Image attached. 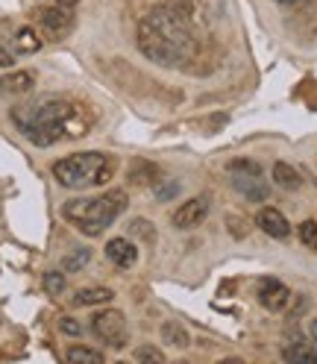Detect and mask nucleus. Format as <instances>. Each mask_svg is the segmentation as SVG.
I'll return each instance as SVG.
<instances>
[{
    "label": "nucleus",
    "mask_w": 317,
    "mask_h": 364,
    "mask_svg": "<svg viewBox=\"0 0 317 364\" xmlns=\"http://www.w3.org/2000/svg\"><path fill=\"white\" fill-rule=\"evenodd\" d=\"M135 41H139V50L150 62H158L165 68H183L197 53V38L188 27V21L173 6H162L144 15L139 21Z\"/></svg>",
    "instance_id": "obj_1"
},
{
    "label": "nucleus",
    "mask_w": 317,
    "mask_h": 364,
    "mask_svg": "<svg viewBox=\"0 0 317 364\" xmlns=\"http://www.w3.org/2000/svg\"><path fill=\"white\" fill-rule=\"evenodd\" d=\"M71 118H74V106L65 97H53V95L12 109V124L36 147H50L62 141L68 135V121Z\"/></svg>",
    "instance_id": "obj_2"
},
{
    "label": "nucleus",
    "mask_w": 317,
    "mask_h": 364,
    "mask_svg": "<svg viewBox=\"0 0 317 364\" xmlns=\"http://www.w3.org/2000/svg\"><path fill=\"white\" fill-rule=\"evenodd\" d=\"M129 206V197L124 188H112L100 197H88V200H68L62 206V218L68 223H74L77 230L88 238L103 235L106 226L115 223Z\"/></svg>",
    "instance_id": "obj_3"
},
{
    "label": "nucleus",
    "mask_w": 317,
    "mask_h": 364,
    "mask_svg": "<svg viewBox=\"0 0 317 364\" xmlns=\"http://www.w3.org/2000/svg\"><path fill=\"white\" fill-rule=\"evenodd\" d=\"M115 156L92 150V153H74V156H65L53 165V176L62 188H71V191H85V188H97L106 186V182L115 176Z\"/></svg>",
    "instance_id": "obj_4"
},
{
    "label": "nucleus",
    "mask_w": 317,
    "mask_h": 364,
    "mask_svg": "<svg viewBox=\"0 0 317 364\" xmlns=\"http://www.w3.org/2000/svg\"><path fill=\"white\" fill-rule=\"evenodd\" d=\"M230 173H232L235 191H241L247 200H253V203L267 200V186L262 179L259 162H253V159H235V162H230Z\"/></svg>",
    "instance_id": "obj_5"
},
{
    "label": "nucleus",
    "mask_w": 317,
    "mask_h": 364,
    "mask_svg": "<svg viewBox=\"0 0 317 364\" xmlns=\"http://www.w3.org/2000/svg\"><path fill=\"white\" fill-rule=\"evenodd\" d=\"M92 332L100 341H106V344H112L115 350H124L127 347V321H124V314L115 311V309L97 311L92 317Z\"/></svg>",
    "instance_id": "obj_6"
},
{
    "label": "nucleus",
    "mask_w": 317,
    "mask_h": 364,
    "mask_svg": "<svg viewBox=\"0 0 317 364\" xmlns=\"http://www.w3.org/2000/svg\"><path fill=\"white\" fill-rule=\"evenodd\" d=\"M209 218V200L206 197H194L188 203H183L176 212H173V226L176 230H194L203 220Z\"/></svg>",
    "instance_id": "obj_7"
},
{
    "label": "nucleus",
    "mask_w": 317,
    "mask_h": 364,
    "mask_svg": "<svg viewBox=\"0 0 317 364\" xmlns=\"http://www.w3.org/2000/svg\"><path fill=\"white\" fill-rule=\"evenodd\" d=\"M259 303L267 309V311H282L288 303H291V291L288 285H282L279 279H262L259 282Z\"/></svg>",
    "instance_id": "obj_8"
},
{
    "label": "nucleus",
    "mask_w": 317,
    "mask_h": 364,
    "mask_svg": "<svg viewBox=\"0 0 317 364\" xmlns=\"http://www.w3.org/2000/svg\"><path fill=\"white\" fill-rule=\"evenodd\" d=\"M38 21L41 27L48 30L50 36H65L68 30L74 27V15L68 6H48V9H38Z\"/></svg>",
    "instance_id": "obj_9"
},
{
    "label": "nucleus",
    "mask_w": 317,
    "mask_h": 364,
    "mask_svg": "<svg viewBox=\"0 0 317 364\" xmlns=\"http://www.w3.org/2000/svg\"><path fill=\"white\" fill-rule=\"evenodd\" d=\"M256 223L262 226V232H267L270 238H288L291 235V223H288V218L279 212V209H262L259 215H256Z\"/></svg>",
    "instance_id": "obj_10"
},
{
    "label": "nucleus",
    "mask_w": 317,
    "mask_h": 364,
    "mask_svg": "<svg viewBox=\"0 0 317 364\" xmlns=\"http://www.w3.org/2000/svg\"><path fill=\"white\" fill-rule=\"evenodd\" d=\"M106 259L112 264H118V267H132L135 259H139V247H135L132 241H127V238H112L106 244Z\"/></svg>",
    "instance_id": "obj_11"
},
{
    "label": "nucleus",
    "mask_w": 317,
    "mask_h": 364,
    "mask_svg": "<svg viewBox=\"0 0 317 364\" xmlns=\"http://www.w3.org/2000/svg\"><path fill=\"white\" fill-rule=\"evenodd\" d=\"M36 85V74L30 71H15L0 80V95H27Z\"/></svg>",
    "instance_id": "obj_12"
},
{
    "label": "nucleus",
    "mask_w": 317,
    "mask_h": 364,
    "mask_svg": "<svg viewBox=\"0 0 317 364\" xmlns=\"http://www.w3.org/2000/svg\"><path fill=\"white\" fill-rule=\"evenodd\" d=\"M274 179H276V186L285 188V191H297L303 186V176L297 168H291L288 162H276L274 165Z\"/></svg>",
    "instance_id": "obj_13"
},
{
    "label": "nucleus",
    "mask_w": 317,
    "mask_h": 364,
    "mask_svg": "<svg viewBox=\"0 0 317 364\" xmlns=\"http://www.w3.org/2000/svg\"><path fill=\"white\" fill-rule=\"evenodd\" d=\"M115 294H112L109 288H103V285H95V288H80L77 291V297H74V306H103V303H109Z\"/></svg>",
    "instance_id": "obj_14"
},
{
    "label": "nucleus",
    "mask_w": 317,
    "mask_h": 364,
    "mask_svg": "<svg viewBox=\"0 0 317 364\" xmlns=\"http://www.w3.org/2000/svg\"><path fill=\"white\" fill-rule=\"evenodd\" d=\"M162 341H165V344H171V347H176V350H186L191 344L188 332L183 329V323H176V321L162 323Z\"/></svg>",
    "instance_id": "obj_15"
},
{
    "label": "nucleus",
    "mask_w": 317,
    "mask_h": 364,
    "mask_svg": "<svg viewBox=\"0 0 317 364\" xmlns=\"http://www.w3.org/2000/svg\"><path fill=\"white\" fill-rule=\"evenodd\" d=\"M129 179L135 186H147V182L158 179V171L150 162H144V159H139V162H132V168H129Z\"/></svg>",
    "instance_id": "obj_16"
},
{
    "label": "nucleus",
    "mask_w": 317,
    "mask_h": 364,
    "mask_svg": "<svg viewBox=\"0 0 317 364\" xmlns=\"http://www.w3.org/2000/svg\"><path fill=\"white\" fill-rule=\"evenodd\" d=\"M68 361L71 364H103V355L88 347H71L68 350Z\"/></svg>",
    "instance_id": "obj_17"
},
{
    "label": "nucleus",
    "mask_w": 317,
    "mask_h": 364,
    "mask_svg": "<svg viewBox=\"0 0 317 364\" xmlns=\"http://www.w3.org/2000/svg\"><path fill=\"white\" fill-rule=\"evenodd\" d=\"M15 44H18V53H36V50L41 48V38H38L30 27H24V30H18Z\"/></svg>",
    "instance_id": "obj_18"
},
{
    "label": "nucleus",
    "mask_w": 317,
    "mask_h": 364,
    "mask_svg": "<svg viewBox=\"0 0 317 364\" xmlns=\"http://www.w3.org/2000/svg\"><path fill=\"white\" fill-rule=\"evenodd\" d=\"M88 262H92V250H85V247H80V250H74V253H71V256H68V259L62 262V267H65L68 273H74V270L85 267Z\"/></svg>",
    "instance_id": "obj_19"
},
{
    "label": "nucleus",
    "mask_w": 317,
    "mask_h": 364,
    "mask_svg": "<svg viewBox=\"0 0 317 364\" xmlns=\"http://www.w3.org/2000/svg\"><path fill=\"white\" fill-rule=\"evenodd\" d=\"M135 361H141V364H162L165 353L158 347H153V344H141L139 350H135Z\"/></svg>",
    "instance_id": "obj_20"
},
{
    "label": "nucleus",
    "mask_w": 317,
    "mask_h": 364,
    "mask_svg": "<svg viewBox=\"0 0 317 364\" xmlns=\"http://www.w3.org/2000/svg\"><path fill=\"white\" fill-rule=\"evenodd\" d=\"M44 291H48L50 297H59V294H65V273H59V270L44 273Z\"/></svg>",
    "instance_id": "obj_21"
},
{
    "label": "nucleus",
    "mask_w": 317,
    "mask_h": 364,
    "mask_svg": "<svg viewBox=\"0 0 317 364\" xmlns=\"http://www.w3.org/2000/svg\"><path fill=\"white\" fill-rule=\"evenodd\" d=\"M300 241L311 250V253H317V223L314 220H303L300 223Z\"/></svg>",
    "instance_id": "obj_22"
},
{
    "label": "nucleus",
    "mask_w": 317,
    "mask_h": 364,
    "mask_svg": "<svg viewBox=\"0 0 317 364\" xmlns=\"http://www.w3.org/2000/svg\"><path fill=\"white\" fill-rule=\"evenodd\" d=\"M176 194H179V182H173V179H165L162 186L156 188V197L162 200V203H165V200H171V197H176Z\"/></svg>",
    "instance_id": "obj_23"
},
{
    "label": "nucleus",
    "mask_w": 317,
    "mask_h": 364,
    "mask_svg": "<svg viewBox=\"0 0 317 364\" xmlns=\"http://www.w3.org/2000/svg\"><path fill=\"white\" fill-rule=\"evenodd\" d=\"M59 326H62V332H65V335H80V332H82V326L74 321V317H65V321H62Z\"/></svg>",
    "instance_id": "obj_24"
},
{
    "label": "nucleus",
    "mask_w": 317,
    "mask_h": 364,
    "mask_svg": "<svg viewBox=\"0 0 317 364\" xmlns=\"http://www.w3.org/2000/svg\"><path fill=\"white\" fill-rule=\"evenodd\" d=\"M129 226H132V232H139V235H144V238H153V230H150L147 220H132Z\"/></svg>",
    "instance_id": "obj_25"
},
{
    "label": "nucleus",
    "mask_w": 317,
    "mask_h": 364,
    "mask_svg": "<svg viewBox=\"0 0 317 364\" xmlns=\"http://www.w3.org/2000/svg\"><path fill=\"white\" fill-rule=\"evenodd\" d=\"M12 62H15L12 53L4 48V44H0V68H12Z\"/></svg>",
    "instance_id": "obj_26"
},
{
    "label": "nucleus",
    "mask_w": 317,
    "mask_h": 364,
    "mask_svg": "<svg viewBox=\"0 0 317 364\" xmlns=\"http://www.w3.org/2000/svg\"><path fill=\"white\" fill-rule=\"evenodd\" d=\"M230 223H232V232L241 238V235H244V230H241V226H244V220H241V218H238V220H235V218H230Z\"/></svg>",
    "instance_id": "obj_27"
},
{
    "label": "nucleus",
    "mask_w": 317,
    "mask_h": 364,
    "mask_svg": "<svg viewBox=\"0 0 317 364\" xmlns=\"http://www.w3.org/2000/svg\"><path fill=\"white\" fill-rule=\"evenodd\" d=\"M56 4H59V6H68V9H74V6L80 4V0H56Z\"/></svg>",
    "instance_id": "obj_28"
},
{
    "label": "nucleus",
    "mask_w": 317,
    "mask_h": 364,
    "mask_svg": "<svg viewBox=\"0 0 317 364\" xmlns=\"http://www.w3.org/2000/svg\"><path fill=\"white\" fill-rule=\"evenodd\" d=\"M308 332H311V338H314V344H317V317L311 321V326H308Z\"/></svg>",
    "instance_id": "obj_29"
},
{
    "label": "nucleus",
    "mask_w": 317,
    "mask_h": 364,
    "mask_svg": "<svg viewBox=\"0 0 317 364\" xmlns=\"http://www.w3.org/2000/svg\"><path fill=\"white\" fill-rule=\"evenodd\" d=\"M276 4H285V6H294V4H300V0H276Z\"/></svg>",
    "instance_id": "obj_30"
}]
</instances>
